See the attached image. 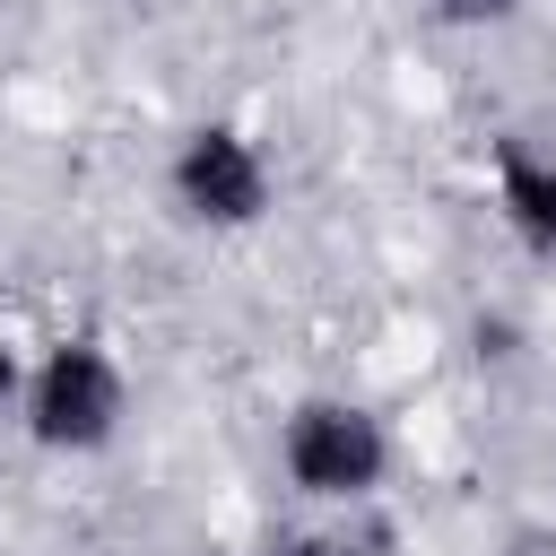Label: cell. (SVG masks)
<instances>
[{"label":"cell","mask_w":556,"mask_h":556,"mask_svg":"<svg viewBox=\"0 0 556 556\" xmlns=\"http://www.w3.org/2000/svg\"><path fill=\"white\" fill-rule=\"evenodd\" d=\"M17 426H26V443L52 452V460H96V452H113L122 426H130V365H122L96 330L52 339V348L26 365Z\"/></svg>","instance_id":"6da1fadb"},{"label":"cell","mask_w":556,"mask_h":556,"mask_svg":"<svg viewBox=\"0 0 556 556\" xmlns=\"http://www.w3.org/2000/svg\"><path fill=\"white\" fill-rule=\"evenodd\" d=\"M391 417L356 391H304L278 417V478L304 504H374L391 486Z\"/></svg>","instance_id":"7a4b0ae2"},{"label":"cell","mask_w":556,"mask_h":556,"mask_svg":"<svg viewBox=\"0 0 556 556\" xmlns=\"http://www.w3.org/2000/svg\"><path fill=\"white\" fill-rule=\"evenodd\" d=\"M165 208L191 235H252L278 208V165L243 122L208 113L165 148Z\"/></svg>","instance_id":"3957f363"},{"label":"cell","mask_w":556,"mask_h":556,"mask_svg":"<svg viewBox=\"0 0 556 556\" xmlns=\"http://www.w3.org/2000/svg\"><path fill=\"white\" fill-rule=\"evenodd\" d=\"M486 191H495L504 235L530 261H556V156L530 148V139H495L486 148Z\"/></svg>","instance_id":"277c9868"},{"label":"cell","mask_w":556,"mask_h":556,"mask_svg":"<svg viewBox=\"0 0 556 556\" xmlns=\"http://www.w3.org/2000/svg\"><path fill=\"white\" fill-rule=\"evenodd\" d=\"M521 9L530 0H426V17L452 35H504V26H521Z\"/></svg>","instance_id":"5b68a950"},{"label":"cell","mask_w":556,"mask_h":556,"mask_svg":"<svg viewBox=\"0 0 556 556\" xmlns=\"http://www.w3.org/2000/svg\"><path fill=\"white\" fill-rule=\"evenodd\" d=\"M17 391H26V356L0 339V408H17Z\"/></svg>","instance_id":"8992f818"}]
</instances>
